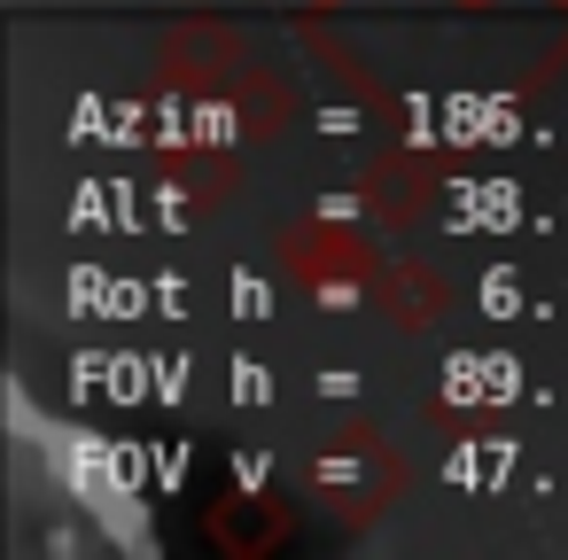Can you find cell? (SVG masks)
<instances>
[{
    "label": "cell",
    "instance_id": "1",
    "mask_svg": "<svg viewBox=\"0 0 568 560\" xmlns=\"http://www.w3.org/2000/svg\"><path fill=\"white\" fill-rule=\"evenodd\" d=\"M281 250H288V273H296L320 304H351V296H366V288L382 281L374 257H366V242H358L351 226H327V218H320V226H296Z\"/></svg>",
    "mask_w": 568,
    "mask_h": 560
},
{
    "label": "cell",
    "instance_id": "2",
    "mask_svg": "<svg viewBox=\"0 0 568 560\" xmlns=\"http://www.w3.org/2000/svg\"><path fill=\"white\" fill-rule=\"evenodd\" d=\"M374 304H382L397 327H428V319L444 312V281H436L428 265H389V273L374 281Z\"/></svg>",
    "mask_w": 568,
    "mask_h": 560
}]
</instances>
